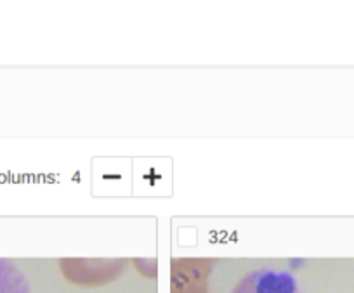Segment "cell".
I'll return each instance as SVG.
<instances>
[{
    "mask_svg": "<svg viewBox=\"0 0 354 293\" xmlns=\"http://www.w3.org/2000/svg\"><path fill=\"white\" fill-rule=\"evenodd\" d=\"M0 293H30L25 274L9 261H0Z\"/></svg>",
    "mask_w": 354,
    "mask_h": 293,
    "instance_id": "obj_2",
    "label": "cell"
},
{
    "mask_svg": "<svg viewBox=\"0 0 354 293\" xmlns=\"http://www.w3.org/2000/svg\"><path fill=\"white\" fill-rule=\"evenodd\" d=\"M231 293H301V288L290 272L262 267L243 276Z\"/></svg>",
    "mask_w": 354,
    "mask_h": 293,
    "instance_id": "obj_1",
    "label": "cell"
}]
</instances>
